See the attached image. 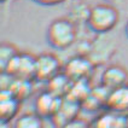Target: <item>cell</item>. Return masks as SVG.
<instances>
[{
  "mask_svg": "<svg viewBox=\"0 0 128 128\" xmlns=\"http://www.w3.org/2000/svg\"><path fill=\"white\" fill-rule=\"evenodd\" d=\"M124 32H126V35L128 36V21H127V23H126V27H124Z\"/></svg>",
  "mask_w": 128,
  "mask_h": 128,
  "instance_id": "19",
  "label": "cell"
},
{
  "mask_svg": "<svg viewBox=\"0 0 128 128\" xmlns=\"http://www.w3.org/2000/svg\"><path fill=\"white\" fill-rule=\"evenodd\" d=\"M12 128H44V118L35 111L24 112L14 118Z\"/></svg>",
  "mask_w": 128,
  "mask_h": 128,
  "instance_id": "14",
  "label": "cell"
},
{
  "mask_svg": "<svg viewBox=\"0 0 128 128\" xmlns=\"http://www.w3.org/2000/svg\"><path fill=\"white\" fill-rule=\"evenodd\" d=\"M18 53H20V51L17 50L12 44H1V47H0V68H1V72L5 71L7 65L12 62V59Z\"/></svg>",
  "mask_w": 128,
  "mask_h": 128,
  "instance_id": "15",
  "label": "cell"
},
{
  "mask_svg": "<svg viewBox=\"0 0 128 128\" xmlns=\"http://www.w3.org/2000/svg\"><path fill=\"white\" fill-rule=\"evenodd\" d=\"M0 128H12V124L8 121H1L0 122Z\"/></svg>",
  "mask_w": 128,
  "mask_h": 128,
  "instance_id": "18",
  "label": "cell"
},
{
  "mask_svg": "<svg viewBox=\"0 0 128 128\" xmlns=\"http://www.w3.org/2000/svg\"><path fill=\"white\" fill-rule=\"evenodd\" d=\"M93 128H128V116L108 109L100 114L92 124Z\"/></svg>",
  "mask_w": 128,
  "mask_h": 128,
  "instance_id": "9",
  "label": "cell"
},
{
  "mask_svg": "<svg viewBox=\"0 0 128 128\" xmlns=\"http://www.w3.org/2000/svg\"><path fill=\"white\" fill-rule=\"evenodd\" d=\"M4 90L10 91L14 98H17L22 103L23 100L27 99L32 94L33 87H32V81L30 80H22V78H12L8 86L6 88H4Z\"/></svg>",
  "mask_w": 128,
  "mask_h": 128,
  "instance_id": "12",
  "label": "cell"
},
{
  "mask_svg": "<svg viewBox=\"0 0 128 128\" xmlns=\"http://www.w3.org/2000/svg\"><path fill=\"white\" fill-rule=\"evenodd\" d=\"M63 72L70 78L71 82L88 81L93 74V63L90 58L76 56L66 62L63 68Z\"/></svg>",
  "mask_w": 128,
  "mask_h": 128,
  "instance_id": "5",
  "label": "cell"
},
{
  "mask_svg": "<svg viewBox=\"0 0 128 128\" xmlns=\"http://www.w3.org/2000/svg\"><path fill=\"white\" fill-rule=\"evenodd\" d=\"M21 102L14 98L12 93L7 90H1L0 94V117L1 121L11 122L17 117Z\"/></svg>",
  "mask_w": 128,
  "mask_h": 128,
  "instance_id": "10",
  "label": "cell"
},
{
  "mask_svg": "<svg viewBox=\"0 0 128 128\" xmlns=\"http://www.w3.org/2000/svg\"><path fill=\"white\" fill-rule=\"evenodd\" d=\"M47 84H48V91L58 96V97H60V98H65L68 96V93L71 88V85H72L70 78H68L63 71Z\"/></svg>",
  "mask_w": 128,
  "mask_h": 128,
  "instance_id": "13",
  "label": "cell"
},
{
  "mask_svg": "<svg viewBox=\"0 0 128 128\" xmlns=\"http://www.w3.org/2000/svg\"><path fill=\"white\" fill-rule=\"evenodd\" d=\"M40 5H45V6H56V5H59V4H63L66 0H33Z\"/></svg>",
  "mask_w": 128,
  "mask_h": 128,
  "instance_id": "17",
  "label": "cell"
},
{
  "mask_svg": "<svg viewBox=\"0 0 128 128\" xmlns=\"http://www.w3.org/2000/svg\"><path fill=\"white\" fill-rule=\"evenodd\" d=\"M120 21L118 10L110 4H97L91 7L87 26L96 34H106L117 26Z\"/></svg>",
  "mask_w": 128,
  "mask_h": 128,
  "instance_id": "2",
  "label": "cell"
},
{
  "mask_svg": "<svg viewBox=\"0 0 128 128\" xmlns=\"http://www.w3.org/2000/svg\"><path fill=\"white\" fill-rule=\"evenodd\" d=\"M80 108H81L80 103L65 97L62 100V104L58 109L57 114L52 117V120H53V122L56 123V126L58 128L63 127L64 124H66L68 122H70L71 120L78 117Z\"/></svg>",
  "mask_w": 128,
  "mask_h": 128,
  "instance_id": "8",
  "label": "cell"
},
{
  "mask_svg": "<svg viewBox=\"0 0 128 128\" xmlns=\"http://www.w3.org/2000/svg\"><path fill=\"white\" fill-rule=\"evenodd\" d=\"M100 85L108 91H114L128 85V71L117 64L108 65L100 75Z\"/></svg>",
  "mask_w": 128,
  "mask_h": 128,
  "instance_id": "6",
  "label": "cell"
},
{
  "mask_svg": "<svg viewBox=\"0 0 128 128\" xmlns=\"http://www.w3.org/2000/svg\"><path fill=\"white\" fill-rule=\"evenodd\" d=\"M62 72V64L53 53H41L36 56L35 80L40 82H50Z\"/></svg>",
  "mask_w": 128,
  "mask_h": 128,
  "instance_id": "4",
  "label": "cell"
},
{
  "mask_svg": "<svg viewBox=\"0 0 128 128\" xmlns=\"http://www.w3.org/2000/svg\"><path fill=\"white\" fill-rule=\"evenodd\" d=\"M47 41L56 50H66L71 47L78 38V28L70 18H56L47 28Z\"/></svg>",
  "mask_w": 128,
  "mask_h": 128,
  "instance_id": "1",
  "label": "cell"
},
{
  "mask_svg": "<svg viewBox=\"0 0 128 128\" xmlns=\"http://www.w3.org/2000/svg\"><path fill=\"white\" fill-rule=\"evenodd\" d=\"M1 1H2V2H5V1H7V0H1Z\"/></svg>",
  "mask_w": 128,
  "mask_h": 128,
  "instance_id": "20",
  "label": "cell"
},
{
  "mask_svg": "<svg viewBox=\"0 0 128 128\" xmlns=\"http://www.w3.org/2000/svg\"><path fill=\"white\" fill-rule=\"evenodd\" d=\"M60 128H93V127H92V124H90L86 120L76 117V118L71 120L70 122H68L66 124H64L63 127H60Z\"/></svg>",
  "mask_w": 128,
  "mask_h": 128,
  "instance_id": "16",
  "label": "cell"
},
{
  "mask_svg": "<svg viewBox=\"0 0 128 128\" xmlns=\"http://www.w3.org/2000/svg\"><path fill=\"white\" fill-rule=\"evenodd\" d=\"M35 62L36 57L29 53H18L7 65L2 74H7L14 78L22 80H35Z\"/></svg>",
  "mask_w": 128,
  "mask_h": 128,
  "instance_id": "3",
  "label": "cell"
},
{
  "mask_svg": "<svg viewBox=\"0 0 128 128\" xmlns=\"http://www.w3.org/2000/svg\"><path fill=\"white\" fill-rule=\"evenodd\" d=\"M106 108L109 110H114L122 114L128 112V85L110 91L106 102Z\"/></svg>",
  "mask_w": 128,
  "mask_h": 128,
  "instance_id": "11",
  "label": "cell"
},
{
  "mask_svg": "<svg viewBox=\"0 0 128 128\" xmlns=\"http://www.w3.org/2000/svg\"><path fill=\"white\" fill-rule=\"evenodd\" d=\"M62 100L63 98L53 94L48 90L44 91L35 99V103H34L35 112L42 118H52L57 114L58 109L62 104Z\"/></svg>",
  "mask_w": 128,
  "mask_h": 128,
  "instance_id": "7",
  "label": "cell"
}]
</instances>
